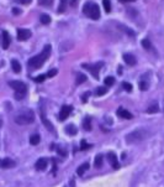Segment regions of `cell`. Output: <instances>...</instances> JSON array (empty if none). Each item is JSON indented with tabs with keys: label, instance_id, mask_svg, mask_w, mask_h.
<instances>
[{
	"label": "cell",
	"instance_id": "ffe728a7",
	"mask_svg": "<svg viewBox=\"0 0 164 187\" xmlns=\"http://www.w3.org/2000/svg\"><path fill=\"white\" fill-rule=\"evenodd\" d=\"M40 140H41V138H40L38 134L31 135V138H30V144H31V145H38V144H40Z\"/></svg>",
	"mask_w": 164,
	"mask_h": 187
},
{
	"label": "cell",
	"instance_id": "cb8c5ba5",
	"mask_svg": "<svg viewBox=\"0 0 164 187\" xmlns=\"http://www.w3.org/2000/svg\"><path fill=\"white\" fill-rule=\"evenodd\" d=\"M158 112H159V107H158V104H157V103H155V104L149 105V107H148V109H147V113H149V114L158 113Z\"/></svg>",
	"mask_w": 164,
	"mask_h": 187
},
{
	"label": "cell",
	"instance_id": "d4e9b609",
	"mask_svg": "<svg viewBox=\"0 0 164 187\" xmlns=\"http://www.w3.org/2000/svg\"><path fill=\"white\" fill-rule=\"evenodd\" d=\"M103 5H104V9H105L106 13L111 11V3H110V0H103Z\"/></svg>",
	"mask_w": 164,
	"mask_h": 187
},
{
	"label": "cell",
	"instance_id": "60d3db41",
	"mask_svg": "<svg viewBox=\"0 0 164 187\" xmlns=\"http://www.w3.org/2000/svg\"><path fill=\"white\" fill-rule=\"evenodd\" d=\"M120 2H133V0H120Z\"/></svg>",
	"mask_w": 164,
	"mask_h": 187
},
{
	"label": "cell",
	"instance_id": "3957f363",
	"mask_svg": "<svg viewBox=\"0 0 164 187\" xmlns=\"http://www.w3.org/2000/svg\"><path fill=\"white\" fill-rule=\"evenodd\" d=\"M9 86L15 90V98L17 101H21L25 97L26 92H27V87H26V84L24 82H21V81H10Z\"/></svg>",
	"mask_w": 164,
	"mask_h": 187
},
{
	"label": "cell",
	"instance_id": "7a4b0ae2",
	"mask_svg": "<svg viewBox=\"0 0 164 187\" xmlns=\"http://www.w3.org/2000/svg\"><path fill=\"white\" fill-rule=\"evenodd\" d=\"M83 13L88 17H90L93 20H99L100 19V9H99V5L95 4V3H93V2L85 3L84 8H83Z\"/></svg>",
	"mask_w": 164,
	"mask_h": 187
},
{
	"label": "cell",
	"instance_id": "30bf717a",
	"mask_svg": "<svg viewBox=\"0 0 164 187\" xmlns=\"http://www.w3.org/2000/svg\"><path fill=\"white\" fill-rule=\"evenodd\" d=\"M108 161L110 162V165L114 167V169H118L120 165H118V161H117V158L114 152H109L108 154Z\"/></svg>",
	"mask_w": 164,
	"mask_h": 187
},
{
	"label": "cell",
	"instance_id": "5b68a950",
	"mask_svg": "<svg viewBox=\"0 0 164 187\" xmlns=\"http://www.w3.org/2000/svg\"><path fill=\"white\" fill-rule=\"evenodd\" d=\"M146 136H147V132L144 129H137V130L126 135V143L127 144H136V143H140L143 139H146Z\"/></svg>",
	"mask_w": 164,
	"mask_h": 187
},
{
	"label": "cell",
	"instance_id": "5bb4252c",
	"mask_svg": "<svg viewBox=\"0 0 164 187\" xmlns=\"http://www.w3.org/2000/svg\"><path fill=\"white\" fill-rule=\"evenodd\" d=\"M10 35H9V32L8 31H3V48L4 50H8L9 48V46H10Z\"/></svg>",
	"mask_w": 164,
	"mask_h": 187
},
{
	"label": "cell",
	"instance_id": "8992f818",
	"mask_svg": "<svg viewBox=\"0 0 164 187\" xmlns=\"http://www.w3.org/2000/svg\"><path fill=\"white\" fill-rule=\"evenodd\" d=\"M104 66V63L103 62H97V63H95V65H88V63H84L83 65V68H85V70H88L96 79L99 78V72H100V70H101V67Z\"/></svg>",
	"mask_w": 164,
	"mask_h": 187
},
{
	"label": "cell",
	"instance_id": "d6a6232c",
	"mask_svg": "<svg viewBox=\"0 0 164 187\" xmlns=\"http://www.w3.org/2000/svg\"><path fill=\"white\" fill-rule=\"evenodd\" d=\"M38 3H40V5H43V6H49V5H52L53 0H38Z\"/></svg>",
	"mask_w": 164,
	"mask_h": 187
},
{
	"label": "cell",
	"instance_id": "836d02e7",
	"mask_svg": "<svg viewBox=\"0 0 164 187\" xmlns=\"http://www.w3.org/2000/svg\"><path fill=\"white\" fill-rule=\"evenodd\" d=\"M148 86H149L148 82H143V81L140 82V89H141V90H147V89H148Z\"/></svg>",
	"mask_w": 164,
	"mask_h": 187
},
{
	"label": "cell",
	"instance_id": "277c9868",
	"mask_svg": "<svg viewBox=\"0 0 164 187\" xmlns=\"http://www.w3.org/2000/svg\"><path fill=\"white\" fill-rule=\"evenodd\" d=\"M34 120H35V113L32 110L21 112L15 116V123L20 124V125H27V124L34 123Z\"/></svg>",
	"mask_w": 164,
	"mask_h": 187
},
{
	"label": "cell",
	"instance_id": "9a60e30c",
	"mask_svg": "<svg viewBox=\"0 0 164 187\" xmlns=\"http://www.w3.org/2000/svg\"><path fill=\"white\" fill-rule=\"evenodd\" d=\"M41 120H42V123L45 124V125H46V128L51 132V133H54V129H53V125H52V124L46 119V116H45V114H43V112H42V109H41Z\"/></svg>",
	"mask_w": 164,
	"mask_h": 187
},
{
	"label": "cell",
	"instance_id": "2e32d148",
	"mask_svg": "<svg viewBox=\"0 0 164 187\" xmlns=\"http://www.w3.org/2000/svg\"><path fill=\"white\" fill-rule=\"evenodd\" d=\"M11 68L15 73H20L21 72V65H20V62L16 61V59H13L11 61Z\"/></svg>",
	"mask_w": 164,
	"mask_h": 187
},
{
	"label": "cell",
	"instance_id": "83f0119b",
	"mask_svg": "<svg viewBox=\"0 0 164 187\" xmlns=\"http://www.w3.org/2000/svg\"><path fill=\"white\" fill-rule=\"evenodd\" d=\"M104 83H105V86L110 87V86H112V84L115 83V78H114V77H111V76H109V77H106V78H105Z\"/></svg>",
	"mask_w": 164,
	"mask_h": 187
},
{
	"label": "cell",
	"instance_id": "603a6c76",
	"mask_svg": "<svg viewBox=\"0 0 164 187\" xmlns=\"http://www.w3.org/2000/svg\"><path fill=\"white\" fill-rule=\"evenodd\" d=\"M40 20H41V22H42L43 25H48V24L51 22V16L47 15V14H42L41 17H40Z\"/></svg>",
	"mask_w": 164,
	"mask_h": 187
},
{
	"label": "cell",
	"instance_id": "d590c367",
	"mask_svg": "<svg viewBox=\"0 0 164 187\" xmlns=\"http://www.w3.org/2000/svg\"><path fill=\"white\" fill-rule=\"evenodd\" d=\"M56 149H57V151H58V154L60 155V156H65V155H67V151H65V150H63L62 147H59V146H57Z\"/></svg>",
	"mask_w": 164,
	"mask_h": 187
},
{
	"label": "cell",
	"instance_id": "4316f807",
	"mask_svg": "<svg viewBox=\"0 0 164 187\" xmlns=\"http://www.w3.org/2000/svg\"><path fill=\"white\" fill-rule=\"evenodd\" d=\"M106 92H108V88H105V87H97L95 93H96V96H104Z\"/></svg>",
	"mask_w": 164,
	"mask_h": 187
},
{
	"label": "cell",
	"instance_id": "8fae6325",
	"mask_svg": "<svg viewBox=\"0 0 164 187\" xmlns=\"http://www.w3.org/2000/svg\"><path fill=\"white\" fill-rule=\"evenodd\" d=\"M117 115H118L120 118H122V119H127V120H129V119H132V118H133V115L131 114L128 110H126L125 108H118V109H117Z\"/></svg>",
	"mask_w": 164,
	"mask_h": 187
},
{
	"label": "cell",
	"instance_id": "f1b7e54d",
	"mask_svg": "<svg viewBox=\"0 0 164 187\" xmlns=\"http://www.w3.org/2000/svg\"><path fill=\"white\" fill-rule=\"evenodd\" d=\"M122 87H123V89L126 90V92H132V84L131 83H128V82H123L122 83Z\"/></svg>",
	"mask_w": 164,
	"mask_h": 187
},
{
	"label": "cell",
	"instance_id": "ab89813d",
	"mask_svg": "<svg viewBox=\"0 0 164 187\" xmlns=\"http://www.w3.org/2000/svg\"><path fill=\"white\" fill-rule=\"evenodd\" d=\"M13 11H14V14H20V11H19V10H16V9H14Z\"/></svg>",
	"mask_w": 164,
	"mask_h": 187
},
{
	"label": "cell",
	"instance_id": "4fadbf2b",
	"mask_svg": "<svg viewBox=\"0 0 164 187\" xmlns=\"http://www.w3.org/2000/svg\"><path fill=\"white\" fill-rule=\"evenodd\" d=\"M35 167H36V170H38V171H45L46 167H47V159H45V158L38 159V160L36 161V164H35Z\"/></svg>",
	"mask_w": 164,
	"mask_h": 187
},
{
	"label": "cell",
	"instance_id": "b9f144b4",
	"mask_svg": "<svg viewBox=\"0 0 164 187\" xmlns=\"http://www.w3.org/2000/svg\"><path fill=\"white\" fill-rule=\"evenodd\" d=\"M0 125H2V121H0Z\"/></svg>",
	"mask_w": 164,
	"mask_h": 187
},
{
	"label": "cell",
	"instance_id": "4dcf8cb0",
	"mask_svg": "<svg viewBox=\"0 0 164 187\" xmlns=\"http://www.w3.org/2000/svg\"><path fill=\"white\" fill-rule=\"evenodd\" d=\"M46 78H47V76H46V74H40V76L35 77L34 79H35V82H37V83H42V82H43Z\"/></svg>",
	"mask_w": 164,
	"mask_h": 187
},
{
	"label": "cell",
	"instance_id": "f35d334b",
	"mask_svg": "<svg viewBox=\"0 0 164 187\" xmlns=\"http://www.w3.org/2000/svg\"><path fill=\"white\" fill-rule=\"evenodd\" d=\"M77 3H78V0H72V2H71V5L74 6V5H77Z\"/></svg>",
	"mask_w": 164,
	"mask_h": 187
},
{
	"label": "cell",
	"instance_id": "8d00e7d4",
	"mask_svg": "<svg viewBox=\"0 0 164 187\" xmlns=\"http://www.w3.org/2000/svg\"><path fill=\"white\" fill-rule=\"evenodd\" d=\"M89 96H90V93H89V92H88V93H85V94L82 97V98H83V99H82V102H83V103L88 102V97H89Z\"/></svg>",
	"mask_w": 164,
	"mask_h": 187
},
{
	"label": "cell",
	"instance_id": "e575fe53",
	"mask_svg": "<svg viewBox=\"0 0 164 187\" xmlns=\"http://www.w3.org/2000/svg\"><path fill=\"white\" fill-rule=\"evenodd\" d=\"M57 73H58V71H57L56 68H53V70H51V71H49V72H48L46 76H47V78H49V77H54Z\"/></svg>",
	"mask_w": 164,
	"mask_h": 187
},
{
	"label": "cell",
	"instance_id": "ac0fdd59",
	"mask_svg": "<svg viewBox=\"0 0 164 187\" xmlns=\"http://www.w3.org/2000/svg\"><path fill=\"white\" fill-rule=\"evenodd\" d=\"M88 169H89V164H88V162H85V164H83V165H80V166L78 167L77 174H78L79 176H83V175H84V172H85Z\"/></svg>",
	"mask_w": 164,
	"mask_h": 187
},
{
	"label": "cell",
	"instance_id": "484cf974",
	"mask_svg": "<svg viewBox=\"0 0 164 187\" xmlns=\"http://www.w3.org/2000/svg\"><path fill=\"white\" fill-rule=\"evenodd\" d=\"M77 84H82V83H84L85 81H86V76L85 74H82V73H78L77 74Z\"/></svg>",
	"mask_w": 164,
	"mask_h": 187
},
{
	"label": "cell",
	"instance_id": "f546056e",
	"mask_svg": "<svg viewBox=\"0 0 164 187\" xmlns=\"http://www.w3.org/2000/svg\"><path fill=\"white\" fill-rule=\"evenodd\" d=\"M68 0H60V4H59V8H58V13H63L65 10V4H67Z\"/></svg>",
	"mask_w": 164,
	"mask_h": 187
},
{
	"label": "cell",
	"instance_id": "ba28073f",
	"mask_svg": "<svg viewBox=\"0 0 164 187\" xmlns=\"http://www.w3.org/2000/svg\"><path fill=\"white\" fill-rule=\"evenodd\" d=\"M31 37V31L27 29H19L17 30V39L20 41H26Z\"/></svg>",
	"mask_w": 164,
	"mask_h": 187
},
{
	"label": "cell",
	"instance_id": "e0dca14e",
	"mask_svg": "<svg viewBox=\"0 0 164 187\" xmlns=\"http://www.w3.org/2000/svg\"><path fill=\"white\" fill-rule=\"evenodd\" d=\"M103 161H104V156L103 155H97L94 160V166L95 167H101L103 166Z\"/></svg>",
	"mask_w": 164,
	"mask_h": 187
},
{
	"label": "cell",
	"instance_id": "6da1fadb",
	"mask_svg": "<svg viewBox=\"0 0 164 187\" xmlns=\"http://www.w3.org/2000/svg\"><path fill=\"white\" fill-rule=\"evenodd\" d=\"M51 51H52L51 45H46V46L43 47V50H42L41 53H38L37 56H34L32 58L28 59V67L35 68V70L41 68V67L43 66L45 62L48 59V57L51 56Z\"/></svg>",
	"mask_w": 164,
	"mask_h": 187
},
{
	"label": "cell",
	"instance_id": "7402d4cb",
	"mask_svg": "<svg viewBox=\"0 0 164 187\" xmlns=\"http://www.w3.org/2000/svg\"><path fill=\"white\" fill-rule=\"evenodd\" d=\"M141 45H142V46H143V48H146L147 51H151V50L153 48V46H152V44H151V41H149L148 39H144V40H142Z\"/></svg>",
	"mask_w": 164,
	"mask_h": 187
},
{
	"label": "cell",
	"instance_id": "9c48e42d",
	"mask_svg": "<svg viewBox=\"0 0 164 187\" xmlns=\"http://www.w3.org/2000/svg\"><path fill=\"white\" fill-rule=\"evenodd\" d=\"M15 165H16V162L9 158H5L4 160L0 161V167H3V169H13V167H15Z\"/></svg>",
	"mask_w": 164,
	"mask_h": 187
},
{
	"label": "cell",
	"instance_id": "1f68e13d",
	"mask_svg": "<svg viewBox=\"0 0 164 187\" xmlns=\"http://www.w3.org/2000/svg\"><path fill=\"white\" fill-rule=\"evenodd\" d=\"M89 147H91V145L88 144L85 140H82V141H80V150H86V149H89Z\"/></svg>",
	"mask_w": 164,
	"mask_h": 187
},
{
	"label": "cell",
	"instance_id": "44dd1931",
	"mask_svg": "<svg viewBox=\"0 0 164 187\" xmlns=\"http://www.w3.org/2000/svg\"><path fill=\"white\" fill-rule=\"evenodd\" d=\"M83 127L86 132H90L91 130V119L90 118H85L84 121H83Z\"/></svg>",
	"mask_w": 164,
	"mask_h": 187
},
{
	"label": "cell",
	"instance_id": "d6986e66",
	"mask_svg": "<svg viewBox=\"0 0 164 187\" xmlns=\"http://www.w3.org/2000/svg\"><path fill=\"white\" fill-rule=\"evenodd\" d=\"M65 133L69 134V135H75V134L78 133V129H77L74 125H72V124H69V125L65 128Z\"/></svg>",
	"mask_w": 164,
	"mask_h": 187
},
{
	"label": "cell",
	"instance_id": "7bdbcfd3",
	"mask_svg": "<svg viewBox=\"0 0 164 187\" xmlns=\"http://www.w3.org/2000/svg\"><path fill=\"white\" fill-rule=\"evenodd\" d=\"M0 161H2V160H0Z\"/></svg>",
	"mask_w": 164,
	"mask_h": 187
},
{
	"label": "cell",
	"instance_id": "52a82bcc",
	"mask_svg": "<svg viewBox=\"0 0 164 187\" xmlns=\"http://www.w3.org/2000/svg\"><path fill=\"white\" fill-rule=\"evenodd\" d=\"M72 109L73 108L71 105H63L62 109H60V112H59V120L63 121V120L67 119L69 116V114L72 113Z\"/></svg>",
	"mask_w": 164,
	"mask_h": 187
},
{
	"label": "cell",
	"instance_id": "7c38bea8",
	"mask_svg": "<svg viewBox=\"0 0 164 187\" xmlns=\"http://www.w3.org/2000/svg\"><path fill=\"white\" fill-rule=\"evenodd\" d=\"M123 59H125V62H126L128 66H135L137 63L136 57L133 55H131V53H125L123 55Z\"/></svg>",
	"mask_w": 164,
	"mask_h": 187
},
{
	"label": "cell",
	"instance_id": "74e56055",
	"mask_svg": "<svg viewBox=\"0 0 164 187\" xmlns=\"http://www.w3.org/2000/svg\"><path fill=\"white\" fill-rule=\"evenodd\" d=\"M19 3H21V4H24V5H27V4H30L32 0H17Z\"/></svg>",
	"mask_w": 164,
	"mask_h": 187
}]
</instances>
